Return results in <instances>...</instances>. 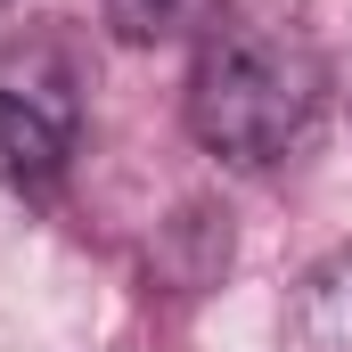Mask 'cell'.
Masks as SVG:
<instances>
[{
  "instance_id": "obj_1",
  "label": "cell",
  "mask_w": 352,
  "mask_h": 352,
  "mask_svg": "<svg viewBox=\"0 0 352 352\" xmlns=\"http://www.w3.org/2000/svg\"><path fill=\"white\" fill-rule=\"evenodd\" d=\"M320 107V66L303 41L254 33V25H213L188 66V131L230 156V164H270L303 140Z\"/></svg>"
},
{
  "instance_id": "obj_2",
  "label": "cell",
  "mask_w": 352,
  "mask_h": 352,
  "mask_svg": "<svg viewBox=\"0 0 352 352\" xmlns=\"http://www.w3.org/2000/svg\"><path fill=\"white\" fill-rule=\"evenodd\" d=\"M295 344L303 352H352V246L320 254L295 287Z\"/></svg>"
},
{
  "instance_id": "obj_3",
  "label": "cell",
  "mask_w": 352,
  "mask_h": 352,
  "mask_svg": "<svg viewBox=\"0 0 352 352\" xmlns=\"http://www.w3.org/2000/svg\"><path fill=\"white\" fill-rule=\"evenodd\" d=\"M58 156H66L58 123H50L41 107H25V98L0 90V188H33V180H50Z\"/></svg>"
},
{
  "instance_id": "obj_4",
  "label": "cell",
  "mask_w": 352,
  "mask_h": 352,
  "mask_svg": "<svg viewBox=\"0 0 352 352\" xmlns=\"http://www.w3.org/2000/svg\"><path fill=\"white\" fill-rule=\"evenodd\" d=\"M107 25L123 41H180V33H213V0H107Z\"/></svg>"
}]
</instances>
